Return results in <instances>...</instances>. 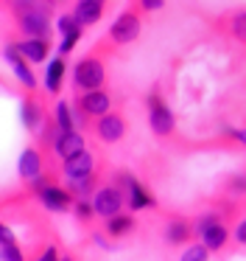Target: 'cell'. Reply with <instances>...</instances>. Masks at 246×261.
Here are the masks:
<instances>
[{
    "mask_svg": "<svg viewBox=\"0 0 246 261\" xmlns=\"http://www.w3.org/2000/svg\"><path fill=\"white\" fill-rule=\"evenodd\" d=\"M53 118H56V124H59V129H76V113H73V104H67V101H59L53 107Z\"/></svg>",
    "mask_w": 246,
    "mask_h": 261,
    "instance_id": "21",
    "label": "cell"
},
{
    "mask_svg": "<svg viewBox=\"0 0 246 261\" xmlns=\"http://www.w3.org/2000/svg\"><path fill=\"white\" fill-rule=\"evenodd\" d=\"M37 199H39V205H42L45 211H50V214H70L73 205H76V194H73L67 186H62V182L48 186Z\"/></svg>",
    "mask_w": 246,
    "mask_h": 261,
    "instance_id": "9",
    "label": "cell"
},
{
    "mask_svg": "<svg viewBox=\"0 0 246 261\" xmlns=\"http://www.w3.org/2000/svg\"><path fill=\"white\" fill-rule=\"evenodd\" d=\"M56 3H65V0H56Z\"/></svg>",
    "mask_w": 246,
    "mask_h": 261,
    "instance_id": "32",
    "label": "cell"
},
{
    "mask_svg": "<svg viewBox=\"0 0 246 261\" xmlns=\"http://www.w3.org/2000/svg\"><path fill=\"white\" fill-rule=\"evenodd\" d=\"M95 171H98V160H95V154L89 152V149H84V152L62 160V177H65L67 182L81 180V177H89V174H95Z\"/></svg>",
    "mask_w": 246,
    "mask_h": 261,
    "instance_id": "13",
    "label": "cell"
},
{
    "mask_svg": "<svg viewBox=\"0 0 246 261\" xmlns=\"http://www.w3.org/2000/svg\"><path fill=\"white\" fill-rule=\"evenodd\" d=\"M93 132L98 135V141H104V143H117L123 135H126V118H123V113L112 110V113L101 115V118L95 121Z\"/></svg>",
    "mask_w": 246,
    "mask_h": 261,
    "instance_id": "14",
    "label": "cell"
},
{
    "mask_svg": "<svg viewBox=\"0 0 246 261\" xmlns=\"http://www.w3.org/2000/svg\"><path fill=\"white\" fill-rule=\"evenodd\" d=\"M81 34H84V25H78V29H73V31H67V34H62V42H59V54H62V57H67V54L76 48V42L81 40Z\"/></svg>",
    "mask_w": 246,
    "mask_h": 261,
    "instance_id": "25",
    "label": "cell"
},
{
    "mask_svg": "<svg viewBox=\"0 0 246 261\" xmlns=\"http://www.w3.org/2000/svg\"><path fill=\"white\" fill-rule=\"evenodd\" d=\"M134 227H137L134 216L123 211V214H115V216H109V219H104V227H101V230L115 242V239H123V236H129V233H134Z\"/></svg>",
    "mask_w": 246,
    "mask_h": 261,
    "instance_id": "17",
    "label": "cell"
},
{
    "mask_svg": "<svg viewBox=\"0 0 246 261\" xmlns=\"http://www.w3.org/2000/svg\"><path fill=\"white\" fill-rule=\"evenodd\" d=\"M6 59H9V65H11V70H14L17 82H20L25 90L37 93L39 82H37V76H34V70H31V62H28V59L22 57V51L17 48V42H6Z\"/></svg>",
    "mask_w": 246,
    "mask_h": 261,
    "instance_id": "12",
    "label": "cell"
},
{
    "mask_svg": "<svg viewBox=\"0 0 246 261\" xmlns=\"http://www.w3.org/2000/svg\"><path fill=\"white\" fill-rule=\"evenodd\" d=\"M93 205H95V211H98L101 219H109V216H115V214H123V208H129L126 194H123L115 182L101 186L98 191H95V197H93Z\"/></svg>",
    "mask_w": 246,
    "mask_h": 261,
    "instance_id": "7",
    "label": "cell"
},
{
    "mask_svg": "<svg viewBox=\"0 0 246 261\" xmlns=\"http://www.w3.org/2000/svg\"><path fill=\"white\" fill-rule=\"evenodd\" d=\"M137 9H143V12H160L162 6H165V0H132Z\"/></svg>",
    "mask_w": 246,
    "mask_h": 261,
    "instance_id": "29",
    "label": "cell"
},
{
    "mask_svg": "<svg viewBox=\"0 0 246 261\" xmlns=\"http://www.w3.org/2000/svg\"><path fill=\"white\" fill-rule=\"evenodd\" d=\"M104 9H106V0H76L73 14L78 17L81 25H95L104 17Z\"/></svg>",
    "mask_w": 246,
    "mask_h": 261,
    "instance_id": "18",
    "label": "cell"
},
{
    "mask_svg": "<svg viewBox=\"0 0 246 261\" xmlns=\"http://www.w3.org/2000/svg\"><path fill=\"white\" fill-rule=\"evenodd\" d=\"M3 261H28L25 258V250H22V244L17 242V239L3 242Z\"/></svg>",
    "mask_w": 246,
    "mask_h": 261,
    "instance_id": "26",
    "label": "cell"
},
{
    "mask_svg": "<svg viewBox=\"0 0 246 261\" xmlns=\"http://www.w3.org/2000/svg\"><path fill=\"white\" fill-rule=\"evenodd\" d=\"M45 169H48V152H45L39 143H31V146L22 149L20 163H17V177H20L22 182L37 180Z\"/></svg>",
    "mask_w": 246,
    "mask_h": 261,
    "instance_id": "8",
    "label": "cell"
},
{
    "mask_svg": "<svg viewBox=\"0 0 246 261\" xmlns=\"http://www.w3.org/2000/svg\"><path fill=\"white\" fill-rule=\"evenodd\" d=\"M20 115H22V126H25L31 135H37V132L42 129L45 118H48V113H45V98L37 96V93H31V90H25L22 104H20Z\"/></svg>",
    "mask_w": 246,
    "mask_h": 261,
    "instance_id": "11",
    "label": "cell"
},
{
    "mask_svg": "<svg viewBox=\"0 0 246 261\" xmlns=\"http://www.w3.org/2000/svg\"><path fill=\"white\" fill-rule=\"evenodd\" d=\"M62 261H76L73 255H67V253H62Z\"/></svg>",
    "mask_w": 246,
    "mask_h": 261,
    "instance_id": "31",
    "label": "cell"
},
{
    "mask_svg": "<svg viewBox=\"0 0 246 261\" xmlns=\"http://www.w3.org/2000/svg\"><path fill=\"white\" fill-rule=\"evenodd\" d=\"M193 225H196V239L204 242L210 253L227 250L229 239H232V225H229V219H227L224 211H218V208L201 211V214L193 219Z\"/></svg>",
    "mask_w": 246,
    "mask_h": 261,
    "instance_id": "1",
    "label": "cell"
},
{
    "mask_svg": "<svg viewBox=\"0 0 246 261\" xmlns=\"http://www.w3.org/2000/svg\"><path fill=\"white\" fill-rule=\"evenodd\" d=\"M17 48L31 65H42L50 57V37H22L17 40Z\"/></svg>",
    "mask_w": 246,
    "mask_h": 261,
    "instance_id": "15",
    "label": "cell"
},
{
    "mask_svg": "<svg viewBox=\"0 0 246 261\" xmlns=\"http://www.w3.org/2000/svg\"><path fill=\"white\" fill-rule=\"evenodd\" d=\"M65 73H67V62L65 57H56L53 62L48 65V70H45V87H48L50 96H59L62 93V85H65Z\"/></svg>",
    "mask_w": 246,
    "mask_h": 261,
    "instance_id": "19",
    "label": "cell"
},
{
    "mask_svg": "<svg viewBox=\"0 0 246 261\" xmlns=\"http://www.w3.org/2000/svg\"><path fill=\"white\" fill-rule=\"evenodd\" d=\"M106 85V65L101 59V54H89V57L78 59L73 68V87L76 93H87V90H98Z\"/></svg>",
    "mask_w": 246,
    "mask_h": 261,
    "instance_id": "4",
    "label": "cell"
},
{
    "mask_svg": "<svg viewBox=\"0 0 246 261\" xmlns=\"http://www.w3.org/2000/svg\"><path fill=\"white\" fill-rule=\"evenodd\" d=\"M87 149V141H84V135L78 129H62L59 138H56V146H53V154L62 160L73 158V154L84 152Z\"/></svg>",
    "mask_w": 246,
    "mask_h": 261,
    "instance_id": "16",
    "label": "cell"
},
{
    "mask_svg": "<svg viewBox=\"0 0 246 261\" xmlns=\"http://www.w3.org/2000/svg\"><path fill=\"white\" fill-rule=\"evenodd\" d=\"M112 182L126 194V205L129 211H145V208H157V197L132 174V171H115Z\"/></svg>",
    "mask_w": 246,
    "mask_h": 261,
    "instance_id": "5",
    "label": "cell"
},
{
    "mask_svg": "<svg viewBox=\"0 0 246 261\" xmlns=\"http://www.w3.org/2000/svg\"><path fill=\"white\" fill-rule=\"evenodd\" d=\"M210 25L221 34H227L229 40L246 45V6L229 9V12L218 14V17H210Z\"/></svg>",
    "mask_w": 246,
    "mask_h": 261,
    "instance_id": "6",
    "label": "cell"
},
{
    "mask_svg": "<svg viewBox=\"0 0 246 261\" xmlns=\"http://www.w3.org/2000/svg\"><path fill=\"white\" fill-rule=\"evenodd\" d=\"M140 29H143V9H137L132 3V9H126V12L120 14V17L115 20V23L109 25V34H106L104 42H98V45L93 48V54H101L104 48H120V45H129V42H134L140 37Z\"/></svg>",
    "mask_w": 246,
    "mask_h": 261,
    "instance_id": "2",
    "label": "cell"
},
{
    "mask_svg": "<svg viewBox=\"0 0 246 261\" xmlns=\"http://www.w3.org/2000/svg\"><path fill=\"white\" fill-rule=\"evenodd\" d=\"M37 261H62V253H59V247H53V244H48V247H42V250H39V255H37Z\"/></svg>",
    "mask_w": 246,
    "mask_h": 261,
    "instance_id": "28",
    "label": "cell"
},
{
    "mask_svg": "<svg viewBox=\"0 0 246 261\" xmlns=\"http://www.w3.org/2000/svg\"><path fill=\"white\" fill-rule=\"evenodd\" d=\"M162 236H165V242L171 244V247H188V244L196 239V225H193V219H188V216L171 214L168 222H165Z\"/></svg>",
    "mask_w": 246,
    "mask_h": 261,
    "instance_id": "10",
    "label": "cell"
},
{
    "mask_svg": "<svg viewBox=\"0 0 246 261\" xmlns=\"http://www.w3.org/2000/svg\"><path fill=\"white\" fill-rule=\"evenodd\" d=\"M67 188L76 194V199H93L95 191L101 188V174L95 171V174L81 177V180H70V182H67Z\"/></svg>",
    "mask_w": 246,
    "mask_h": 261,
    "instance_id": "20",
    "label": "cell"
},
{
    "mask_svg": "<svg viewBox=\"0 0 246 261\" xmlns=\"http://www.w3.org/2000/svg\"><path fill=\"white\" fill-rule=\"evenodd\" d=\"M232 239L240 244V247H246V216H240V219L232 225Z\"/></svg>",
    "mask_w": 246,
    "mask_h": 261,
    "instance_id": "27",
    "label": "cell"
},
{
    "mask_svg": "<svg viewBox=\"0 0 246 261\" xmlns=\"http://www.w3.org/2000/svg\"><path fill=\"white\" fill-rule=\"evenodd\" d=\"M179 261H210V250L204 242H190L184 253L179 255Z\"/></svg>",
    "mask_w": 246,
    "mask_h": 261,
    "instance_id": "23",
    "label": "cell"
},
{
    "mask_svg": "<svg viewBox=\"0 0 246 261\" xmlns=\"http://www.w3.org/2000/svg\"><path fill=\"white\" fill-rule=\"evenodd\" d=\"M221 191H224V194H229V197H246V174L235 171V174L224 177Z\"/></svg>",
    "mask_w": 246,
    "mask_h": 261,
    "instance_id": "22",
    "label": "cell"
},
{
    "mask_svg": "<svg viewBox=\"0 0 246 261\" xmlns=\"http://www.w3.org/2000/svg\"><path fill=\"white\" fill-rule=\"evenodd\" d=\"M11 239H14L11 227H9V225H3V227H0V242H11Z\"/></svg>",
    "mask_w": 246,
    "mask_h": 261,
    "instance_id": "30",
    "label": "cell"
},
{
    "mask_svg": "<svg viewBox=\"0 0 246 261\" xmlns=\"http://www.w3.org/2000/svg\"><path fill=\"white\" fill-rule=\"evenodd\" d=\"M73 214H76V219L81 222V225H89V222L98 216V211H95L93 199H76V205H73Z\"/></svg>",
    "mask_w": 246,
    "mask_h": 261,
    "instance_id": "24",
    "label": "cell"
},
{
    "mask_svg": "<svg viewBox=\"0 0 246 261\" xmlns=\"http://www.w3.org/2000/svg\"><path fill=\"white\" fill-rule=\"evenodd\" d=\"M145 110H148V126L157 138H171L176 129V118H173V110L168 107L165 96H162L160 85H154L145 93Z\"/></svg>",
    "mask_w": 246,
    "mask_h": 261,
    "instance_id": "3",
    "label": "cell"
}]
</instances>
